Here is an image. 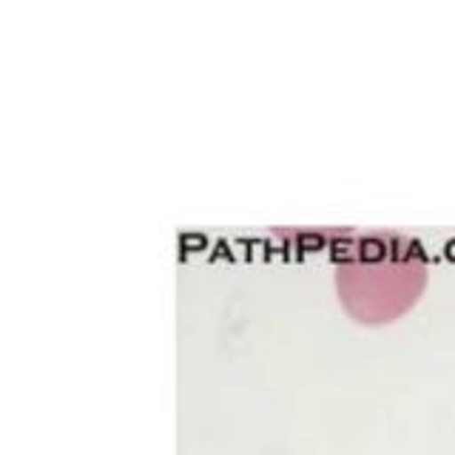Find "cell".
<instances>
[{"label":"cell","instance_id":"1","mask_svg":"<svg viewBox=\"0 0 455 455\" xmlns=\"http://www.w3.org/2000/svg\"><path fill=\"white\" fill-rule=\"evenodd\" d=\"M427 251L419 239L376 231L336 251V291L359 324H390L419 302L427 288Z\"/></svg>","mask_w":455,"mask_h":455}]
</instances>
